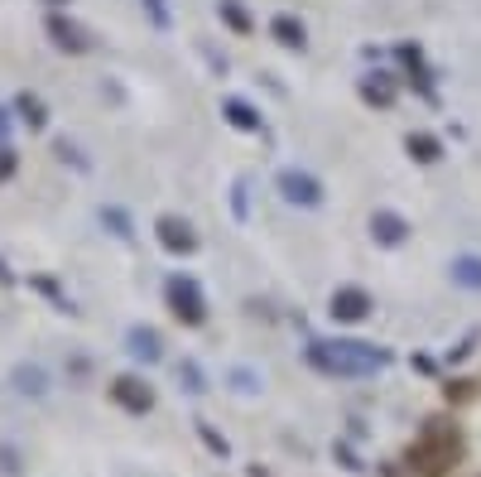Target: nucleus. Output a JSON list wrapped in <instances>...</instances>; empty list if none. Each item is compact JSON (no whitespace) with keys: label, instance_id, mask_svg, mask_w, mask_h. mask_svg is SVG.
I'll return each mask as SVG.
<instances>
[{"label":"nucleus","instance_id":"obj_10","mask_svg":"<svg viewBox=\"0 0 481 477\" xmlns=\"http://www.w3.org/2000/svg\"><path fill=\"white\" fill-rule=\"evenodd\" d=\"M125 353L135 362H164V343L154 338V328L135 324V328H125Z\"/></svg>","mask_w":481,"mask_h":477},{"label":"nucleus","instance_id":"obj_17","mask_svg":"<svg viewBox=\"0 0 481 477\" xmlns=\"http://www.w3.org/2000/svg\"><path fill=\"white\" fill-rule=\"evenodd\" d=\"M222 24H226V30H236V34H250V10L246 5H240V0H222Z\"/></svg>","mask_w":481,"mask_h":477},{"label":"nucleus","instance_id":"obj_5","mask_svg":"<svg viewBox=\"0 0 481 477\" xmlns=\"http://www.w3.org/2000/svg\"><path fill=\"white\" fill-rule=\"evenodd\" d=\"M154 236H159V246H164V251H174V256H193V251H197L193 222H188V217H178V213H164L159 222H154Z\"/></svg>","mask_w":481,"mask_h":477},{"label":"nucleus","instance_id":"obj_2","mask_svg":"<svg viewBox=\"0 0 481 477\" xmlns=\"http://www.w3.org/2000/svg\"><path fill=\"white\" fill-rule=\"evenodd\" d=\"M386 362L390 353L371 343H308V367L328 376H376Z\"/></svg>","mask_w":481,"mask_h":477},{"label":"nucleus","instance_id":"obj_25","mask_svg":"<svg viewBox=\"0 0 481 477\" xmlns=\"http://www.w3.org/2000/svg\"><path fill=\"white\" fill-rule=\"evenodd\" d=\"M0 468H5L10 477H15V472H20V458H15V454H5V448H0Z\"/></svg>","mask_w":481,"mask_h":477},{"label":"nucleus","instance_id":"obj_14","mask_svg":"<svg viewBox=\"0 0 481 477\" xmlns=\"http://www.w3.org/2000/svg\"><path fill=\"white\" fill-rule=\"evenodd\" d=\"M222 111H226V121H231V125H240V131H250V135H260V131H265V121L256 116V106L236 102V96H231V102H226Z\"/></svg>","mask_w":481,"mask_h":477},{"label":"nucleus","instance_id":"obj_4","mask_svg":"<svg viewBox=\"0 0 481 477\" xmlns=\"http://www.w3.org/2000/svg\"><path fill=\"white\" fill-rule=\"evenodd\" d=\"M44 30H49L53 44H59V53H68V59L87 53V30H82L73 15H63V10H49V15H44Z\"/></svg>","mask_w":481,"mask_h":477},{"label":"nucleus","instance_id":"obj_18","mask_svg":"<svg viewBox=\"0 0 481 477\" xmlns=\"http://www.w3.org/2000/svg\"><path fill=\"white\" fill-rule=\"evenodd\" d=\"M15 386L24 390V396H44V390H49V376L39 372V367H20V372H15Z\"/></svg>","mask_w":481,"mask_h":477},{"label":"nucleus","instance_id":"obj_27","mask_svg":"<svg viewBox=\"0 0 481 477\" xmlns=\"http://www.w3.org/2000/svg\"><path fill=\"white\" fill-rule=\"evenodd\" d=\"M49 5H53V10H59V5H68V0H49Z\"/></svg>","mask_w":481,"mask_h":477},{"label":"nucleus","instance_id":"obj_16","mask_svg":"<svg viewBox=\"0 0 481 477\" xmlns=\"http://www.w3.org/2000/svg\"><path fill=\"white\" fill-rule=\"evenodd\" d=\"M409 160H414V164H433L438 160V154H443V150H438V140L433 135H423V131H414V135H409Z\"/></svg>","mask_w":481,"mask_h":477},{"label":"nucleus","instance_id":"obj_21","mask_svg":"<svg viewBox=\"0 0 481 477\" xmlns=\"http://www.w3.org/2000/svg\"><path fill=\"white\" fill-rule=\"evenodd\" d=\"M15 170H20V154L0 140V184H5V179H15Z\"/></svg>","mask_w":481,"mask_h":477},{"label":"nucleus","instance_id":"obj_3","mask_svg":"<svg viewBox=\"0 0 481 477\" xmlns=\"http://www.w3.org/2000/svg\"><path fill=\"white\" fill-rule=\"evenodd\" d=\"M164 299H168V308H174V318H178L183 328H203V324H207V304H203L197 280L168 275V280H164Z\"/></svg>","mask_w":481,"mask_h":477},{"label":"nucleus","instance_id":"obj_23","mask_svg":"<svg viewBox=\"0 0 481 477\" xmlns=\"http://www.w3.org/2000/svg\"><path fill=\"white\" fill-rule=\"evenodd\" d=\"M145 10H150L154 30H168V5H164V0H145Z\"/></svg>","mask_w":481,"mask_h":477},{"label":"nucleus","instance_id":"obj_6","mask_svg":"<svg viewBox=\"0 0 481 477\" xmlns=\"http://www.w3.org/2000/svg\"><path fill=\"white\" fill-rule=\"evenodd\" d=\"M111 400H116L121 410H131V415H150L154 410V386L140 381V376H116V381H111Z\"/></svg>","mask_w":481,"mask_h":477},{"label":"nucleus","instance_id":"obj_15","mask_svg":"<svg viewBox=\"0 0 481 477\" xmlns=\"http://www.w3.org/2000/svg\"><path fill=\"white\" fill-rule=\"evenodd\" d=\"M15 111L24 116L30 131H44V125H49V111H44V102H39L34 92H20V96H15Z\"/></svg>","mask_w":481,"mask_h":477},{"label":"nucleus","instance_id":"obj_13","mask_svg":"<svg viewBox=\"0 0 481 477\" xmlns=\"http://www.w3.org/2000/svg\"><path fill=\"white\" fill-rule=\"evenodd\" d=\"M452 285L458 289H481V256H458L452 261Z\"/></svg>","mask_w":481,"mask_h":477},{"label":"nucleus","instance_id":"obj_26","mask_svg":"<svg viewBox=\"0 0 481 477\" xmlns=\"http://www.w3.org/2000/svg\"><path fill=\"white\" fill-rule=\"evenodd\" d=\"M5 131H10V111L0 106V140H5Z\"/></svg>","mask_w":481,"mask_h":477},{"label":"nucleus","instance_id":"obj_11","mask_svg":"<svg viewBox=\"0 0 481 477\" xmlns=\"http://www.w3.org/2000/svg\"><path fill=\"white\" fill-rule=\"evenodd\" d=\"M361 96H366L371 106L386 111V106H395V96H400V82H395L390 73H371V78L361 82Z\"/></svg>","mask_w":481,"mask_h":477},{"label":"nucleus","instance_id":"obj_19","mask_svg":"<svg viewBox=\"0 0 481 477\" xmlns=\"http://www.w3.org/2000/svg\"><path fill=\"white\" fill-rule=\"evenodd\" d=\"M102 227H106V232H116V236H125V242H131V232H135V227H131V217H125L121 207H102Z\"/></svg>","mask_w":481,"mask_h":477},{"label":"nucleus","instance_id":"obj_7","mask_svg":"<svg viewBox=\"0 0 481 477\" xmlns=\"http://www.w3.org/2000/svg\"><path fill=\"white\" fill-rule=\"evenodd\" d=\"M279 193H285L294 207H318L322 203V184L304 170H279Z\"/></svg>","mask_w":481,"mask_h":477},{"label":"nucleus","instance_id":"obj_8","mask_svg":"<svg viewBox=\"0 0 481 477\" xmlns=\"http://www.w3.org/2000/svg\"><path fill=\"white\" fill-rule=\"evenodd\" d=\"M366 314H371V294H366L361 285H342L332 294V318L337 324H361Z\"/></svg>","mask_w":481,"mask_h":477},{"label":"nucleus","instance_id":"obj_12","mask_svg":"<svg viewBox=\"0 0 481 477\" xmlns=\"http://www.w3.org/2000/svg\"><path fill=\"white\" fill-rule=\"evenodd\" d=\"M270 34H275V39H279V44H285V49H294V53H304V49H308V30H304V24L294 20V15H275Z\"/></svg>","mask_w":481,"mask_h":477},{"label":"nucleus","instance_id":"obj_24","mask_svg":"<svg viewBox=\"0 0 481 477\" xmlns=\"http://www.w3.org/2000/svg\"><path fill=\"white\" fill-rule=\"evenodd\" d=\"M34 289L49 294V299H63V294H59V280H49V275H34Z\"/></svg>","mask_w":481,"mask_h":477},{"label":"nucleus","instance_id":"obj_22","mask_svg":"<svg viewBox=\"0 0 481 477\" xmlns=\"http://www.w3.org/2000/svg\"><path fill=\"white\" fill-rule=\"evenodd\" d=\"M197 434H203V439H207V448H212V454H217V458H226V454H231V448H226V439H222V434L212 429V425H197Z\"/></svg>","mask_w":481,"mask_h":477},{"label":"nucleus","instance_id":"obj_1","mask_svg":"<svg viewBox=\"0 0 481 477\" xmlns=\"http://www.w3.org/2000/svg\"><path fill=\"white\" fill-rule=\"evenodd\" d=\"M467 444H462V429L452 419H429L419 429V439L409 444V472L414 477H448L452 468L462 463Z\"/></svg>","mask_w":481,"mask_h":477},{"label":"nucleus","instance_id":"obj_9","mask_svg":"<svg viewBox=\"0 0 481 477\" xmlns=\"http://www.w3.org/2000/svg\"><path fill=\"white\" fill-rule=\"evenodd\" d=\"M371 236H376V246L395 251L409 242V222L400 213H390V207H380V213H371Z\"/></svg>","mask_w":481,"mask_h":477},{"label":"nucleus","instance_id":"obj_20","mask_svg":"<svg viewBox=\"0 0 481 477\" xmlns=\"http://www.w3.org/2000/svg\"><path fill=\"white\" fill-rule=\"evenodd\" d=\"M448 400L452 405H472L476 400V381H448Z\"/></svg>","mask_w":481,"mask_h":477}]
</instances>
